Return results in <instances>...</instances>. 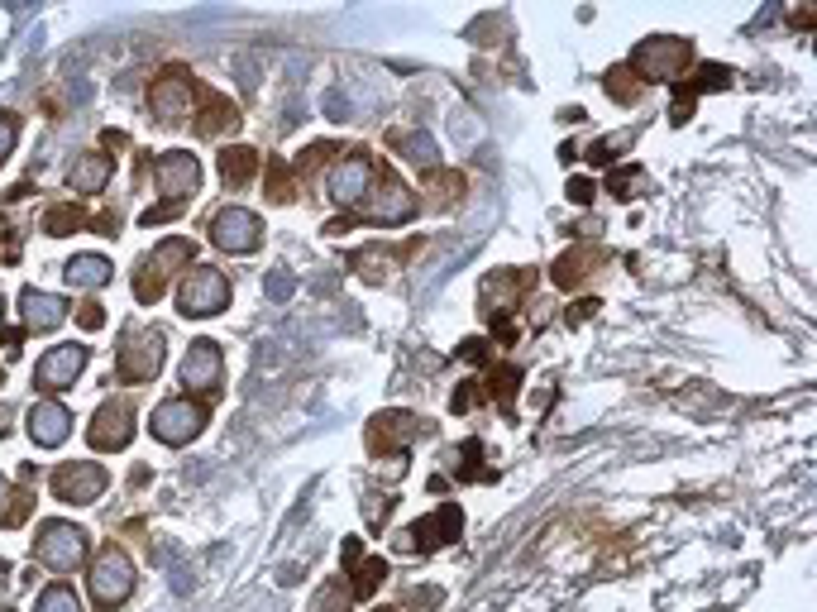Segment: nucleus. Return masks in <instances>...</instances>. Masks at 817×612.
Wrapping results in <instances>:
<instances>
[{
  "label": "nucleus",
  "instance_id": "obj_26",
  "mask_svg": "<svg viewBox=\"0 0 817 612\" xmlns=\"http://www.w3.org/2000/svg\"><path fill=\"white\" fill-rule=\"evenodd\" d=\"M316 612H340V584H335V589H325L321 598H316Z\"/></svg>",
  "mask_w": 817,
  "mask_h": 612
},
{
  "label": "nucleus",
  "instance_id": "obj_14",
  "mask_svg": "<svg viewBox=\"0 0 817 612\" xmlns=\"http://www.w3.org/2000/svg\"><path fill=\"white\" fill-rule=\"evenodd\" d=\"M158 364H163V340H158V335H153V340H139V350H129L125 359H120L125 378H134V383L153 378V373H158Z\"/></svg>",
  "mask_w": 817,
  "mask_h": 612
},
{
  "label": "nucleus",
  "instance_id": "obj_24",
  "mask_svg": "<svg viewBox=\"0 0 817 612\" xmlns=\"http://www.w3.org/2000/svg\"><path fill=\"white\" fill-rule=\"evenodd\" d=\"M407 158H411V163H421V168H430V163H435V144H430V134H411V139H407Z\"/></svg>",
  "mask_w": 817,
  "mask_h": 612
},
{
  "label": "nucleus",
  "instance_id": "obj_21",
  "mask_svg": "<svg viewBox=\"0 0 817 612\" xmlns=\"http://www.w3.org/2000/svg\"><path fill=\"white\" fill-rule=\"evenodd\" d=\"M220 173L235 177V182H244V177L254 173V158H249V149H230V153H225V158H220Z\"/></svg>",
  "mask_w": 817,
  "mask_h": 612
},
{
  "label": "nucleus",
  "instance_id": "obj_28",
  "mask_svg": "<svg viewBox=\"0 0 817 612\" xmlns=\"http://www.w3.org/2000/svg\"><path fill=\"white\" fill-rule=\"evenodd\" d=\"M569 197H574V201H593V187H588V182H569Z\"/></svg>",
  "mask_w": 817,
  "mask_h": 612
},
{
  "label": "nucleus",
  "instance_id": "obj_23",
  "mask_svg": "<svg viewBox=\"0 0 817 612\" xmlns=\"http://www.w3.org/2000/svg\"><path fill=\"white\" fill-rule=\"evenodd\" d=\"M263 292H268V302H287V297L297 292V278H292V273H268Z\"/></svg>",
  "mask_w": 817,
  "mask_h": 612
},
{
  "label": "nucleus",
  "instance_id": "obj_27",
  "mask_svg": "<svg viewBox=\"0 0 817 612\" xmlns=\"http://www.w3.org/2000/svg\"><path fill=\"white\" fill-rule=\"evenodd\" d=\"M10 144H15V120H5V115H0V158L10 153Z\"/></svg>",
  "mask_w": 817,
  "mask_h": 612
},
{
  "label": "nucleus",
  "instance_id": "obj_22",
  "mask_svg": "<svg viewBox=\"0 0 817 612\" xmlns=\"http://www.w3.org/2000/svg\"><path fill=\"white\" fill-rule=\"evenodd\" d=\"M172 263H192V244L187 240H168L153 254V268H172Z\"/></svg>",
  "mask_w": 817,
  "mask_h": 612
},
{
  "label": "nucleus",
  "instance_id": "obj_2",
  "mask_svg": "<svg viewBox=\"0 0 817 612\" xmlns=\"http://www.w3.org/2000/svg\"><path fill=\"white\" fill-rule=\"evenodd\" d=\"M201 421H206V412L196 407V402H187V397H168V402H158L153 407V436L163 440V445H187V440L201 431Z\"/></svg>",
  "mask_w": 817,
  "mask_h": 612
},
{
  "label": "nucleus",
  "instance_id": "obj_15",
  "mask_svg": "<svg viewBox=\"0 0 817 612\" xmlns=\"http://www.w3.org/2000/svg\"><path fill=\"white\" fill-rule=\"evenodd\" d=\"M411 211H416V197H411L402 182H383V192H378V201H373V216L378 220H407Z\"/></svg>",
  "mask_w": 817,
  "mask_h": 612
},
{
  "label": "nucleus",
  "instance_id": "obj_3",
  "mask_svg": "<svg viewBox=\"0 0 817 612\" xmlns=\"http://www.w3.org/2000/svg\"><path fill=\"white\" fill-rule=\"evenodd\" d=\"M211 240L220 244V249H230V254H249V249H258V240H263V220H258L254 211H244V206H230V211L215 216Z\"/></svg>",
  "mask_w": 817,
  "mask_h": 612
},
{
  "label": "nucleus",
  "instance_id": "obj_11",
  "mask_svg": "<svg viewBox=\"0 0 817 612\" xmlns=\"http://www.w3.org/2000/svg\"><path fill=\"white\" fill-rule=\"evenodd\" d=\"M196 177H201V168H196L192 153H168V158H158V182H163L168 197L196 192Z\"/></svg>",
  "mask_w": 817,
  "mask_h": 612
},
{
  "label": "nucleus",
  "instance_id": "obj_19",
  "mask_svg": "<svg viewBox=\"0 0 817 612\" xmlns=\"http://www.w3.org/2000/svg\"><path fill=\"white\" fill-rule=\"evenodd\" d=\"M153 106L163 110L168 120H177V115L187 110V87H182V82H163V87L153 91Z\"/></svg>",
  "mask_w": 817,
  "mask_h": 612
},
{
  "label": "nucleus",
  "instance_id": "obj_18",
  "mask_svg": "<svg viewBox=\"0 0 817 612\" xmlns=\"http://www.w3.org/2000/svg\"><path fill=\"white\" fill-rule=\"evenodd\" d=\"M106 177H110L106 153H86V158H77V168H72V187H77V192H101Z\"/></svg>",
  "mask_w": 817,
  "mask_h": 612
},
{
  "label": "nucleus",
  "instance_id": "obj_1",
  "mask_svg": "<svg viewBox=\"0 0 817 612\" xmlns=\"http://www.w3.org/2000/svg\"><path fill=\"white\" fill-rule=\"evenodd\" d=\"M91 593H96V603L101 608H115V603H125L129 593H134V565H129L125 550H101L96 555V569H91Z\"/></svg>",
  "mask_w": 817,
  "mask_h": 612
},
{
  "label": "nucleus",
  "instance_id": "obj_20",
  "mask_svg": "<svg viewBox=\"0 0 817 612\" xmlns=\"http://www.w3.org/2000/svg\"><path fill=\"white\" fill-rule=\"evenodd\" d=\"M39 612H82V603H77V593H72V589H63V584H58V589H48L39 598Z\"/></svg>",
  "mask_w": 817,
  "mask_h": 612
},
{
  "label": "nucleus",
  "instance_id": "obj_6",
  "mask_svg": "<svg viewBox=\"0 0 817 612\" xmlns=\"http://www.w3.org/2000/svg\"><path fill=\"white\" fill-rule=\"evenodd\" d=\"M53 488L63 503H96L106 493V469L101 464H67V469H58Z\"/></svg>",
  "mask_w": 817,
  "mask_h": 612
},
{
  "label": "nucleus",
  "instance_id": "obj_8",
  "mask_svg": "<svg viewBox=\"0 0 817 612\" xmlns=\"http://www.w3.org/2000/svg\"><path fill=\"white\" fill-rule=\"evenodd\" d=\"M182 383L187 388H215L220 383V345L215 340H196L187 359H182Z\"/></svg>",
  "mask_w": 817,
  "mask_h": 612
},
{
  "label": "nucleus",
  "instance_id": "obj_16",
  "mask_svg": "<svg viewBox=\"0 0 817 612\" xmlns=\"http://www.w3.org/2000/svg\"><path fill=\"white\" fill-rule=\"evenodd\" d=\"M91 440H96L101 450H110V445H125V440H129V416H125V407H101L96 426H91Z\"/></svg>",
  "mask_w": 817,
  "mask_h": 612
},
{
  "label": "nucleus",
  "instance_id": "obj_17",
  "mask_svg": "<svg viewBox=\"0 0 817 612\" xmlns=\"http://www.w3.org/2000/svg\"><path fill=\"white\" fill-rule=\"evenodd\" d=\"M67 283L72 287H106L110 283V263L101 254H77L67 263Z\"/></svg>",
  "mask_w": 817,
  "mask_h": 612
},
{
  "label": "nucleus",
  "instance_id": "obj_12",
  "mask_svg": "<svg viewBox=\"0 0 817 612\" xmlns=\"http://www.w3.org/2000/svg\"><path fill=\"white\" fill-rule=\"evenodd\" d=\"M24 321H29V330H53V326H63L67 321V306L53 297V292H24Z\"/></svg>",
  "mask_w": 817,
  "mask_h": 612
},
{
  "label": "nucleus",
  "instance_id": "obj_9",
  "mask_svg": "<svg viewBox=\"0 0 817 612\" xmlns=\"http://www.w3.org/2000/svg\"><path fill=\"white\" fill-rule=\"evenodd\" d=\"M67 431H72V416H67L63 402H39L34 412H29V436L39 440V445H63Z\"/></svg>",
  "mask_w": 817,
  "mask_h": 612
},
{
  "label": "nucleus",
  "instance_id": "obj_25",
  "mask_svg": "<svg viewBox=\"0 0 817 612\" xmlns=\"http://www.w3.org/2000/svg\"><path fill=\"white\" fill-rule=\"evenodd\" d=\"M349 110H354V106H349V96H340V91H330V96H325V115H330V120H344Z\"/></svg>",
  "mask_w": 817,
  "mask_h": 612
},
{
  "label": "nucleus",
  "instance_id": "obj_13",
  "mask_svg": "<svg viewBox=\"0 0 817 612\" xmlns=\"http://www.w3.org/2000/svg\"><path fill=\"white\" fill-rule=\"evenodd\" d=\"M368 177H373L368 158H349L344 168H335V177H330V192H335L340 201H359V197H364V187H368Z\"/></svg>",
  "mask_w": 817,
  "mask_h": 612
},
{
  "label": "nucleus",
  "instance_id": "obj_10",
  "mask_svg": "<svg viewBox=\"0 0 817 612\" xmlns=\"http://www.w3.org/2000/svg\"><path fill=\"white\" fill-rule=\"evenodd\" d=\"M684 58H688V48L679 39H655V44H645L636 53V67H641L645 77H674L684 67Z\"/></svg>",
  "mask_w": 817,
  "mask_h": 612
},
{
  "label": "nucleus",
  "instance_id": "obj_7",
  "mask_svg": "<svg viewBox=\"0 0 817 612\" xmlns=\"http://www.w3.org/2000/svg\"><path fill=\"white\" fill-rule=\"evenodd\" d=\"M82 364H86V350L82 345H58V350H48L39 359V378L43 388H72L77 383V373H82Z\"/></svg>",
  "mask_w": 817,
  "mask_h": 612
},
{
  "label": "nucleus",
  "instance_id": "obj_5",
  "mask_svg": "<svg viewBox=\"0 0 817 612\" xmlns=\"http://www.w3.org/2000/svg\"><path fill=\"white\" fill-rule=\"evenodd\" d=\"M39 560L43 565H53V569H77V560H82V550H86V531H77V526H67V522H48L39 531Z\"/></svg>",
  "mask_w": 817,
  "mask_h": 612
},
{
  "label": "nucleus",
  "instance_id": "obj_4",
  "mask_svg": "<svg viewBox=\"0 0 817 612\" xmlns=\"http://www.w3.org/2000/svg\"><path fill=\"white\" fill-rule=\"evenodd\" d=\"M225 302H230V283H225L220 268H196L182 283V311L187 316H215Z\"/></svg>",
  "mask_w": 817,
  "mask_h": 612
}]
</instances>
